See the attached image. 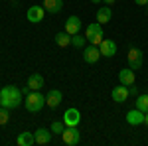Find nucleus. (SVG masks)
Here are the masks:
<instances>
[{"instance_id":"1","label":"nucleus","mask_w":148,"mask_h":146,"mask_svg":"<svg viewBox=\"0 0 148 146\" xmlns=\"http://www.w3.org/2000/svg\"><path fill=\"white\" fill-rule=\"evenodd\" d=\"M22 89H18L16 85H6L4 89H0V107L18 109L22 103Z\"/></svg>"},{"instance_id":"2","label":"nucleus","mask_w":148,"mask_h":146,"mask_svg":"<svg viewBox=\"0 0 148 146\" xmlns=\"http://www.w3.org/2000/svg\"><path fill=\"white\" fill-rule=\"evenodd\" d=\"M24 105H26V109H28L30 112H38V111L44 109V105H46V97H44L40 91H30V93L26 95Z\"/></svg>"},{"instance_id":"3","label":"nucleus","mask_w":148,"mask_h":146,"mask_svg":"<svg viewBox=\"0 0 148 146\" xmlns=\"http://www.w3.org/2000/svg\"><path fill=\"white\" fill-rule=\"evenodd\" d=\"M85 38L91 42L93 45H99L103 42V24L99 22H93L85 28Z\"/></svg>"},{"instance_id":"4","label":"nucleus","mask_w":148,"mask_h":146,"mask_svg":"<svg viewBox=\"0 0 148 146\" xmlns=\"http://www.w3.org/2000/svg\"><path fill=\"white\" fill-rule=\"evenodd\" d=\"M61 140H63V144H67V146L79 144L81 134H79V130H77V126H65V130L61 132Z\"/></svg>"},{"instance_id":"5","label":"nucleus","mask_w":148,"mask_h":146,"mask_svg":"<svg viewBox=\"0 0 148 146\" xmlns=\"http://www.w3.org/2000/svg\"><path fill=\"white\" fill-rule=\"evenodd\" d=\"M142 65V51L138 49V47H130L128 49V67L132 69H140Z\"/></svg>"},{"instance_id":"6","label":"nucleus","mask_w":148,"mask_h":146,"mask_svg":"<svg viewBox=\"0 0 148 146\" xmlns=\"http://www.w3.org/2000/svg\"><path fill=\"white\" fill-rule=\"evenodd\" d=\"M44 14H46L44 6H30V8H28V12H26V18H28V22L38 24V22H42Z\"/></svg>"},{"instance_id":"7","label":"nucleus","mask_w":148,"mask_h":146,"mask_svg":"<svg viewBox=\"0 0 148 146\" xmlns=\"http://www.w3.org/2000/svg\"><path fill=\"white\" fill-rule=\"evenodd\" d=\"M81 18L79 16H69L67 20H65V32L71 36H75V34H79V30H81Z\"/></svg>"},{"instance_id":"8","label":"nucleus","mask_w":148,"mask_h":146,"mask_svg":"<svg viewBox=\"0 0 148 146\" xmlns=\"http://www.w3.org/2000/svg\"><path fill=\"white\" fill-rule=\"evenodd\" d=\"M81 121V114L77 109H67V111L63 112V123L65 126H77Z\"/></svg>"},{"instance_id":"9","label":"nucleus","mask_w":148,"mask_h":146,"mask_svg":"<svg viewBox=\"0 0 148 146\" xmlns=\"http://www.w3.org/2000/svg\"><path fill=\"white\" fill-rule=\"evenodd\" d=\"M34 138H36V144H40V146L51 144V130H47V128H38V132H34Z\"/></svg>"},{"instance_id":"10","label":"nucleus","mask_w":148,"mask_h":146,"mask_svg":"<svg viewBox=\"0 0 148 146\" xmlns=\"http://www.w3.org/2000/svg\"><path fill=\"white\" fill-rule=\"evenodd\" d=\"M61 99H63L61 91L51 89V91H49V93L46 95V105H47V107H51V109H57V107L61 105Z\"/></svg>"},{"instance_id":"11","label":"nucleus","mask_w":148,"mask_h":146,"mask_svg":"<svg viewBox=\"0 0 148 146\" xmlns=\"http://www.w3.org/2000/svg\"><path fill=\"white\" fill-rule=\"evenodd\" d=\"M101 57V49L97 47V45H89V47H85V51H83V59H85V63H95L97 59Z\"/></svg>"},{"instance_id":"12","label":"nucleus","mask_w":148,"mask_h":146,"mask_svg":"<svg viewBox=\"0 0 148 146\" xmlns=\"http://www.w3.org/2000/svg\"><path fill=\"white\" fill-rule=\"evenodd\" d=\"M99 49H101V56L113 57L116 53V42H113V40H103L101 44H99Z\"/></svg>"},{"instance_id":"13","label":"nucleus","mask_w":148,"mask_h":146,"mask_svg":"<svg viewBox=\"0 0 148 146\" xmlns=\"http://www.w3.org/2000/svg\"><path fill=\"white\" fill-rule=\"evenodd\" d=\"M144 114H146V112L138 111V109H134V111H128V112H126V123L132 124V126L144 124Z\"/></svg>"},{"instance_id":"14","label":"nucleus","mask_w":148,"mask_h":146,"mask_svg":"<svg viewBox=\"0 0 148 146\" xmlns=\"http://www.w3.org/2000/svg\"><path fill=\"white\" fill-rule=\"evenodd\" d=\"M111 95H113V101H116V103H125L126 99H128V95H130V93H128V87L121 83V85H116V87L113 89V93H111Z\"/></svg>"},{"instance_id":"15","label":"nucleus","mask_w":148,"mask_h":146,"mask_svg":"<svg viewBox=\"0 0 148 146\" xmlns=\"http://www.w3.org/2000/svg\"><path fill=\"white\" fill-rule=\"evenodd\" d=\"M44 10L49 14H59L63 10V0H44Z\"/></svg>"},{"instance_id":"16","label":"nucleus","mask_w":148,"mask_h":146,"mask_svg":"<svg viewBox=\"0 0 148 146\" xmlns=\"http://www.w3.org/2000/svg\"><path fill=\"white\" fill-rule=\"evenodd\" d=\"M28 87L32 91H40L42 87H44V77L40 75V73H32L30 77H28V83H26Z\"/></svg>"},{"instance_id":"17","label":"nucleus","mask_w":148,"mask_h":146,"mask_svg":"<svg viewBox=\"0 0 148 146\" xmlns=\"http://www.w3.org/2000/svg\"><path fill=\"white\" fill-rule=\"evenodd\" d=\"M111 18H113V10H111L109 6H101V8L97 10V22L99 24L111 22Z\"/></svg>"},{"instance_id":"18","label":"nucleus","mask_w":148,"mask_h":146,"mask_svg":"<svg viewBox=\"0 0 148 146\" xmlns=\"http://www.w3.org/2000/svg\"><path fill=\"white\" fill-rule=\"evenodd\" d=\"M134 71H132V69L128 67V69H123V71H121V73H119V81H121V83H123V85H126V87H128V85H132V83H134Z\"/></svg>"},{"instance_id":"19","label":"nucleus","mask_w":148,"mask_h":146,"mask_svg":"<svg viewBox=\"0 0 148 146\" xmlns=\"http://www.w3.org/2000/svg\"><path fill=\"white\" fill-rule=\"evenodd\" d=\"M16 144L18 146H32V144H36V138L32 132H20V136L16 138Z\"/></svg>"},{"instance_id":"20","label":"nucleus","mask_w":148,"mask_h":146,"mask_svg":"<svg viewBox=\"0 0 148 146\" xmlns=\"http://www.w3.org/2000/svg\"><path fill=\"white\" fill-rule=\"evenodd\" d=\"M56 44L59 45V47H67V45L71 44V34H67V32L56 34Z\"/></svg>"},{"instance_id":"21","label":"nucleus","mask_w":148,"mask_h":146,"mask_svg":"<svg viewBox=\"0 0 148 146\" xmlns=\"http://www.w3.org/2000/svg\"><path fill=\"white\" fill-rule=\"evenodd\" d=\"M136 109L142 112H148V95H138L136 97Z\"/></svg>"},{"instance_id":"22","label":"nucleus","mask_w":148,"mask_h":146,"mask_svg":"<svg viewBox=\"0 0 148 146\" xmlns=\"http://www.w3.org/2000/svg\"><path fill=\"white\" fill-rule=\"evenodd\" d=\"M85 36H79V34H75V36H71V44L75 45V47H83L85 45Z\"/></svg>"},{"instance_id":"23","label":"nucleus","mask_w":148,"mask_h":146,"mask_svg":"<svg viewBox=\"0 0 148 146\" xmlns=\"http://www.w3.org/2000/svg\"><path fill=\"white\" fill-rule=\"evenodd\" d=\"M8 111H10V109H6V107H0V124H6V123H8V119H10Z\"/></svg>"},{"instance_id":"24","label":"nucleus","mask_w":148,"mask_h":146,"mask_svg":"<svg viewBox=\"0 0 148 146\" xmlns=\"http://www.w3.org/2000/svg\"><path fill=\"white\" fill-rule=\"evenodd\" d=\"M65 130V123H53L51 124V132L53 134H61Z\"/></svg>"},{"instance_id":"25","label":"nucleus","mask_w":148,"mask_h":146,"mask_svg":"<svg viewBox=\"0 0 148 146\" xmlns=\"http://www.w3.org/2000/svg\"><path fill=\"white\" fill-rule=\"evenodd\" d=\"M128 93H130V95H134V97H138V89L134 87V83H132V85H128Z\"/></svg>"},{"instance_id":"26","label":"nucleus","mask_w":148,"mask_h":146,"mask_svg":"<svg viewBox=\"0 0 148 146\" xmlns=\"http://www.w3.org/2000/svg\"><path fill=\"white\" fill-rule=\"evenodd\" d=\"M134 4H138V6H146L148 0H134Z\"/></svg>"},{"instance_id":"27","label":"nucleus","mask_w":148,"mask_h":146,"mask_svg":"<svg viewBox=\"0 0 148 146\" xmlns=\"http://www.w3.org/2000/svg\"><path fill=\"white\" fill-rule=\"evenodd\" d=\"M103 2H105L107 6H113V4H114V2H116V0H103Z\"/></svg>"},{"instance_id":"28","label":"nucleus","mask_w":148,"mask_h":146,"mask_svg":"<svg viewBox=\"0 0 148 146\" xmlns=\"http://www.w3.org/2000/svg\"><path fill=\"white\" fill-rule=\"evenodd\" d=\"M144 124H146V126H148V112H146V114H144Z\"/></svg>"},{"instance_id":"29","label":"nucleus","mask_w":148,"mask_h":146,"mask_svg":"<svg viewBox=\"0 0 148 146\" xmlns=\"http://www.w3.org/2000/svg\"><path fill=\"white\" fill-rule=\"evenodd\" d=\"M91 2H95V4H97V2H101V0H91Z\"/></svg>"},{"instance_id":"30","label":"nucleus","mask_w":148,"mask_h":146,"mask_svg":"<svg viewBox=\"0 0 148 146\" xmlns=\"http://www.w3.org/2000/svg\"><path fill=\"white\" fill-rule=\"evenodd\" d=\"M146 14H148V4H146Z\"/></svg>"},{"instance_id":"31","label":"nucleus","mask_w":148,"mask_h":146,"mask_svg":"<svg viewBox=\"0 0 148 146\" xmlns=\"http://www.w3.org/2000/svg\"><path fill=\"white\" fill-rule=\"evenodd\" d=\"M12 2H14V0H12Z\"/></svg>"}]
</instances>
